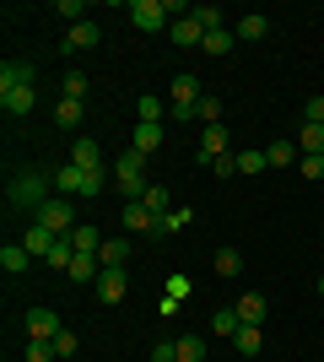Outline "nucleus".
Wrapping results in <instances>:
<instances>
[{
    "label": "nucleus",
    "mask_w": 324,
    "mask_h": 362,
    "mask_svg": "<svg viewBox=\"0 0 324 362\" xmlns=\"http://www.w3.org/2000/svg\"><path fill=\"white\" fill-rule=\"evenodd\" d=\"M114 179H119V195H124V200H140L146 189H152V184H146V151L130 146L119 163H114Z\"/></svg>",
    "instance_id": "f257e3e1"
},
{
    "label": "nucleus",
    "mask_w": 324,
    "mask_h": 362,
    "mask_svg": "<svg viewBox=\"0 0 324 362\" xmlns=\"http://www.w3.org/2000/svg\"><path fill=\"white\" fill-rule=\"evenodd\" d=\"M44 200H49V179H44V173H22V179H11V206H16V211L38 216Z\"/></svg>",
    "instance_id": "f03ea898"
},
{
    "label": "nucleus",
    "mask_w": 324,
    "mask_h": 362,
    "mask_svg": "<svg viewBox=\"0 0 324 362\" xmlns=\"http://www.w3.org/2000/svg\"><path fill=\"white\" fill-rule=\"evenodd\" d=\"M54 189H65V195H103V173H87V168L65 163V168H54Z\"/></svg>",
    "instance_id": "7ed1b4c3"
},
{
    "label": "nucleus",
    "mask_w": 324,
    "mask_h": 362,
    "mask_svg": "<svg viewBox=\"0 0 324 362\" xmlns=\"http://www.w3.org/2000/svg\"><path fill=\"white\" fill-rule=\"evenodd\" d=\"M130 22L140 33H162V28H173V6L168 0H130Z\"/></svg>",
    "instance_id": "20e7f679"
},
{
    "label": "nucleus",
    "mask_w": 324,
    "mask_h": 362,
    "mask_svg": "<svg viewBox=\"0 0 324 362\" xmlns=\"http://www.w3.org/2000/svg\"><path fill=\"white\" fill-rule=\"evenodd\" d=\"M32 222H44V227H54V233H71V227H76V206H71V200L65 195H49L44 206H38V216H32Z\"/></svg>",
    "instance_id": "39448f33"
},
{
    "label": "nucleus",
    "mask_w": 324,
    "mask_h": 362,
    "mask_svg": "<svg viewBox=\"0 0 324 362\" xmlns=\"http://www.w3.org/2000/svg\"><path fill=\"white\" fill-rule=\"evenodd\" d=\"M11 87H38V65L32 60H6L0 65V92H11Z\"/></svg>",
    "instance_id": "423d86ee"
},
{
    "label": "nucleus",
    "mask_w": 324,
    "mask_h": 362,
    "mask_svg": "<svg viewBox=\"0 0 324 362\" xmlns=\"http://www.w3.org/2000/svg\"><path fill=\"white\" fill-rule=\"evenodd\" d=\"M22 243H28L32 259H49V249L60 243V233H54V227H44V222H28V227H22Z\"/></svg>",
    "instance_id": "0eeeda50"
},
{
    "label": "nucleus",
    "mask_w": 324,
    "mask_h": 362,
    "mask_svg": "<svg viewBox=\"0 0 324 362\" xmlns=\"http://www.w3.org/2000/svg\"><path fill=\"white\" fill-rule=\"evenodd\" d=\"M200 163H216V157H227V124H205L200 130Z\"/></svg>",
    "instance_id": "6e6552de"
},
{
    "label": "nucleus",
    "mask_w": 324,
    "mask_h": 362,
    "mask_svg": "<svg viewBox=\"0 0 324 362\" xmlns=\"http://www.w3.org/2000/svg\"><path fill=\"white\" fill-rule=\"evenodd\" d=\"M103 44V28L97 22H76V28L65 33V54H76V49H97Z\"/></svg>",
    "instance_id": "1a4fd4ad"
},
{
    "label": "nucleus",
    "mask_w": 324,
    "mask_h": 362,
    "mask_svg": "<svg viewBox=\"0 0 324 362\" xmlns=\"http://www.w3.org/2000/svg\"><path fill=\"white\" fill-rule=\"evenodd\" d=\"M71 163L87 168V173H103V151H97V141H92V136L71 141Z\"/></svg>",
    "instance_id": "9d476101"
},
{
    "label": "nucleus",
    "mask_w": 324,
    "mask_h": 362,
    "mask_svg": "<svg viewBox=\"0 0 324 362\" xmlns=\"http://www.w3.org/2000/svg\"><path fill=\"white\" fill-rule=\"evenodd\" d=\"M60 330H65V325L49 314V308H28V335H32V341H54Z\"/></svg>",
    "instance_id": "9b49d317"
},
{
    "label": "nucleus",
    "mask_w": 324,
    "mask_h": 362,
    "mask_svg": "<svg viewBox=\"0 0 324 362\" xmlns=\"http://www.w3.org/2000/svg\"><path fill=\"white\" fill-rule=\"evenodd\" d=\"M168 38H173L179 49H189V44H205V28L195 22V11H189V16H179V22L168 28Z\"/></svg>",
    "instance_id": "f8f14e48"
},
{
    "label": "nucleus",
    "mask_w": 324,
    "mask_h": 362,
    "mask_svg": "<svg viewBox=\"0 0 324 362\" xmlns=\"http://www.w3.org/2000/svg\"><path fill=\"white\" fill-rule=\"evenodd\" d=\"M124 227L130 233H146V238H157V216L140 206V200H124Z\"/></svg>",
    "instance_id": "ddd939ff"
},
{
    "label": "nucleus",
    "mask_w": 324,
    "mask_h": 362,
    "mask_svg": "<svg viewBox=\"0 0 324 362\" xmlns=\"http://www.w3.org/2000/svg\"><path fill=\"white\" fill-rule=\"evenodd\" d=\"M124 287H130L124 271H108L103 265V276H97V303H124Z\"/></svg>",
    "instance_id": "4468645a"
},
{
    "label": "nucleus",
    "mask_w": 324,
    "mask_h": 362,
    "mask_svg": "<svg viewBox=\"0 0 324 362\" xmlns=\"http://www.w3.org/2000/svg\"><path fill=\"white\" fill-rule=\"evenodd\" d=\"M65 238H71V249H76V255H103V238H97V227H87V222H76Z\"/></svg>",
    "instance_id": "2eb2a0df"
},
{
    "label": "nucleus",
    "mask_w": 324,
    "mask_h": 362,
    "mask_svg": "<svg viewBox=\"0 0 324 362\" xmlns=\"http://www.w3.org/2000/svg\"><path fill=\"white\" fill-rule=\"evenodd\" d=\"M32 103H38V87H11V92H0V108H6V114H16V119H22Z\"/></svg>",
    "instance_id": "dca6fc26"
},
{
    "label": "nucleus",
    "mask_w": 324,
    "mask_h": 362,
    "mask_svg": "<svg viewBox=\"0 0 324 362\" xmlns=\"http://www.w3.org/2000/svg\"><path fill=\"white\" fill-rule=\"evenodd\" d=\"M232 308H238V319H244V325H265V314H270V303H265L260 292H244Z\"/></svg>",
    "instance_id": "f3484780"
},
{
    "label": "nucleus",
    "mask_w": 324,
    "mask_h": 362,
    "mask_svg": "<svg viewBox=\"0 0 324 362\" xmlns=\"http://www.w3.org/2000/svg\"><path fill=\"white\" fill-rule=\"evenodd\" d=\"M189 222H195V211H189V206H173L168 216H157V238H168V233H184Z\"/></svg>",
    "instance_id": "a211bd4d"
},
{
    "label": "nucleus",
    "mask_w": 324,
    "mask_h": 362,
    "mask_svg": "<svg viewBox=\"0 0 324 362\" xmlns=\"http://www.w3.org/2000/svg\"><path fill=\"white\" fill-rule=\"evenodd\" d=\"M232 346L244 351V357H254V351L265 346V325H238V335H232Z\"/></svg>",
    "instance_id": "6ab92c4d"
},
{
    "label": "nucleus",
    "mask_w": 324,
    "mask_h": 362,
    "mask_svg": "<svg viewBox=\"0 0 324 362\" xmlns=\"http://www.w3.org/2000/svg\"><path fill=\"white\" fill-rule=\"evenodd\" d=\"M0 265H6V271L11 276H22L32 265V255H28V243H6V249H0Z\"/></svg>",
    "instance_id": "aec40b11"
},
{
    "label": "nucleus",
    "mask_w": 324,
    "mask_h": 362,
    "mask_svg": "<svg viewBox=\"0 0 324 362\" xmlns=\"http://www.w3.org/2000/svg\"><path fill=\"white\" fill-rule=\"evenodd\" d=\"M71 259H76V249H71V238H60L54 249H49V259H44V265H49L54 276H71Z\"/></svg>",
    "instance_id": "412c9836"
},
{
    "label": "nucleus",
    "mask_w": 324,
    "mask_h": 362,
    "mask_svg": "<svg viewBox=\"0 0 324 362\" xmlns=\"http://www.w3.org/2000/svg\"><path fill=\"white\" fill-rule=\"evenodd\" d=\"M238 325H244V319H238V308H216V314H211V335H222V341H232V335H238Z\"/></svg>",
    "instance_id": "4be33fe9"
},
{
    "label": "nucleus",
    "mask_w": 324,
    "mask_h": 362,
    "mask_svg": "<svg viewBox=\"0 0 324 362\" xmlns=\"http://www.w3.org/2000/svg\"><path fill=\"white\" fill-rule=\"evenodd\" d=\"M124 259H130V238H103V265L108 271H124Z\"/></svg>",
    "instance_id": "5701e85b"
},
{
    "label": "nucleus",
    "mask_w": 324,
    "mask_h": 362,
    "mask_svg": "<svg viewBox=\"0 0 324 362\" xmlns=\"http://www.w3.org/2000/svg\"><path fill=\"white\" fill-rule=\"evenodd\" d=\"M270 157V168H292V163H303V151H297V141H276V146L265 151Z\"/></svg>",
    "instance_id": "b1692460"
},
{
    "label": "nucleus",
    "mask_w": 324,
    "mask_h": 362,
    "mask_svg": "<svg viewBox=\"0 0 324 362\" xmlns=\"http://www.w3.org/2000/svg\"><path fill=\"white\" fill-rule=\"evenodd\" d=\"M140 206H146V211H152V216H168V211H173V195H168V189H162V184H152V189L140 195Z\"/></svg>",
    "instance_id": "393cba45"
},
{
    "label": "nucleus",
    "mask_w": 324,
    "mask_h": 362,
    "mask_svg": "<svg viewBox=\"0 0 324 362\" xmlns=\"http://www.w3.org/2000/svg\"><path fill=\"white\" fill-rule=\"evenodd\" d=\"M54 124H60V130H76L81 124V103L76 98H60V103H54Z\"/></svg>",
    "instance_id": "a878e982"
},
{
    "label": "nucleus",
    "mask_w": 324,
    "mask_h": 362,
    "mask_svg": "<svg viewBox=\"0 0 324 362\" xmlns=\"http://www.w3.org/2000/svg\"><path fill=\"white\" fill-rule=\"evenodd\" d=\"M232 33H238V38H265V33H270V22H265L260 11H248V16H238V28H232Z\"/></svg>",
    "instance_id": "bb28decb"
},
{
    "label": "nucleus",
    "mask_w": 324,
    "mask_h": 362,
    "mask_svg": "<svg viewBox=\"0 0 324 362\" xmlns=\"http://www.w3.org/2000/svg\"><path fill=\"white\" fill-rule=\"evenodd\" d=\"M232 38H238V33H232V28H216V33H205V54H216V60H222V54H227V49H232Z\"/></svg>",
    "instance_id": "cd10ccee"
},
{
    "label": "nucleus",
    "mask_w": 324,
    "mask_h": 362,
    "mask_svg": "<svg viewBox=\"0 0 324 362\" xmlns=\"http://www.w3.org/2000/svg\"><path fill=\"white\" fill-rule=\"evenodd\" d=\"M136 146L152 157V151L162 146V124H146V119H140V124H136Z\"/></svg>",
    "instance_id": "c85d7f7f"
},
{
    "label": "nucleus",
    "mask_w": 324,
    "mask_h": 362,
    "mask_svg": "<svg viewBox=\"0 0 324 362\" xmlns=\"http://www.w3.org/2000/svg\"><path fill=\"white\" fill-rule=\"evenodd\" d=\"M179 362H205V335H179Z\"/></svg>",
    "instance_id": "c756f323"
},
{
    "label": "nucleus",
    "mask_w": 324,
    "mask_h": 362,
    "mask_svg": "<svg viewBox=\"0 0 324 362\" xmlns=\"http://www.w3.org/2000/svg\"><path fill=\"white\" fill-rule=\"evenodd\" d=\"M297 151H303V157L324 151V124H303V136H297Z\"/></svg>",
    "instance_id": "7c9ffc66"
},
{
    "label": "nucleus",
    "mask_w": 324,
    "mask_h": 362,
    "mask_svg": "<svg viewBox=\"0 0 324 362\" xmlns=\"http://www.w3.org/2000/svg\"><path fill=\"white\" fill-rule=\"evenodd\" d=\"M92 276H103L97 271V255H76L71 259V281H92Z\"/></svg>",
    "instance_id": "2f4dec72"
},
{
    "label": "nucleus",
    "mask_w": 324,
    "mask_h": 362,
    "mask_svg": "<svg viewBox=\"0 0 324 362\" xmlns=\"http://www.w3.org/2000/svg\"><path fill=\"white\" fill-rule=\"evenodd\" d=\"M244 271V255L238 249H216V276H238Z\"/></svg>",
    "instance_id": "473e14b6"
},
{
    "label": "nucleus",
    "mask_w": 324,
    "mask_h": 362,
    "mask_svg": "<svg viewBox=\"0 0 324 362\" xmlns=\"http://www.w3.org/2000/svg\"><path fill=\"white\" fill-rule=\"evenodd\" d=\"M195 22H200L205 33H216V28H227V16H222V6H195Z\"/></svg>",
    "instance_id": "72a5a7b5"
},
{
    "label": "nucleus",
    "mask_w": 324,
    "mask_h": 362,
    "mask_svg": "<svg viewBox=\"0 0 324 362\" xmlns=\"http://www.w3.org/2000/svg\"><path fill=\"white\" fill-rule=\"evenodd\" d=\"M195 119H200V124H222V98H211V92H205L200 108H195Z\"/></svg>",
    "instance_id": "f704fd0d"
},
{
    "label": "nucleus",
    "mask_w": 324,
    "mask_h": 362,
    "mask_svg": "<svg viewBox=\"0 0 324 362\" xmlns=\"http://www.w3.org/2000/svg\"><path fill=\"white\" fill-rule=\"evenodd\" d=\"M140 119H146V124H162V119H168V103H162V98H140Z\"/></svg>",
    "instance_id": "c9c22d12"
},
{
    "label": "nucleus",
    "mask_w": 324,
    "mask_h": 362,
    "mask_svg": "<svg viewBox=\"0 0 324 362\" xmlns=\"http://www.w3.org/2000/svg\"><path fill=\"white\" fill-rule=\"evenodd\" d=\"M76 346H81L76 330H60V335H54V357H76Z\"/></svg>",
    "instance_id": "e433bc0d"
},
{
    "label": "nucleus",
    "mask_w": 324,
    "mask_h": 362,
    "mask_svg": "<svg viewBox=\"0 0 324 362\" xmlns=\"http://www.w3.org/2000/svg\"><path fill=\"white\" fill-rule=\"evenodd\" d=\"M297 168H303V179H308V184H319V179H324V151H313V157H303V163H297Z\"/></svg>",
    "instance_id": "4c0bfd02"
},
{
    "label": "nucleus",
    "mask_w": 324,
    "mask_h": 362,
    "mask_svg": "<svg viewBox=\"0 0 324 362\" xmlns=\"http://www.w3.org/2000/svg\"><path fill=\"white\" fill-rule=\"evenodd\" d=\"M265 163H270L265 151H238V173H260Z\"/></svg>",
    "instance_id": "58836bf2"
},
{
    "label": "nucleus",
    "mask_w": 324,
    "mask_h": 362,
    "mask_svg": "<svg viewBox=\"0 0 324 362\" xmlns=\"http://www.w3.org/2000/svg\"><path fill=\"white\" fill-rule=\"evenodd\" d=\"M28 362H54V341H28Z\"/></svg>",
    "instance_id": "ea45409f"
},
{
    "label": "nucleus",
    "mask_w": 324,
    "mask_h": 362,
    "mask_svg": "<svg viewBox=\"0 0 324 362\" xmlns=\"http://www.w3.org/2000/svg\"><path fill=\"white\" fill-rule=\"evenodd\" d=\"M65 98H76V103L87 98V76H81V71H71V76H65Z\"/></svg>",
    "instance_id": "a19ab883"
},
{
    "label": "nucleus",
    "mask_w": 324,
    "mask_h": 362,
    "mask_svg": "<svg viewBox=\"0 0 324 362\" xmlns=\"http://www.w3.org/2000/svg\"><path fill=\"white\" fill-rule=\"evenodd\" d=\"M211 173H222V179H232L238 173V151H227V157H216V163H205Z\"/></svg>",
    "instance_id": "79ce46f5"
},
{
    "label": "nucleus",
    "mask_w": 324,
    "mask_h": 362,
    "mask_svg": "<svg viewBox=\"0 0 324 362\" xmlns=\"http://www.w3.org/2000/svg\"><path fill=\"white\" fill-rule=\"evenodd\" d=\"M189 292H195V287H189V276H168V298L173 303H184Z\"/></svg>",
    "instance_id": "37998d69"
},
{
    "label": "nucleus",
    "mask_w": 324,
    "mask_h": 362,
    "mask_svg": "<svg viewBox=\"0 0 324 362\" xmlns=\"http://www.w3.org/2000/svg\"><path fill=\"white\" fill-rule=\"evenodd\" d=\"M152 362H179V341H157V346H152Z\"/></svg>",
    "instance_id": "c03bdc74"
},
{
    "label": "nucleus",
    "mask_w": 324,
    "mask_h": 362,
    "mask_svg": "<svg viewBox=\"0 0 324 362\" xmlns=\"http://www.w3.org/2000/svg\"><path fill=\"white\" fill-rule=\"evenodd\" d=\"M54 11H60V16H71V28H76V22H87V16H81V11H87V6H81V0H60V6H54Z\"/></svg>",
    "instance_id": "a18cd8bd"
},
{
    "label": "nucleus",
    "mask_w": 324,
    "mask_h": 362,
    "mask_svg": "<svg viewBox=\"0 0 324 362\" xmlns=\"http://www.w3.org/2000/svg\"><path fill=\"white\" fill-rule=\"evenodd\" d=\"M303 124H324V98H313V103L303 108Z\"/></svg>",
    "instance_id": "49530a36"
},
{
    "label": "nucleus",
    "mask_w": 324,
    "mask_h": 362,
    "mask_svg": "<svg viewBox=\"0 0 324 362\" xmlns=\"http://www.w3.org/2000/svg\"><path fill=\"white\" fill-rule=\"evenodd\" d=\"M319 298H324V276H319Z\"/></svg>",
    "instance_id": "de8ad7c7"
}]
</instances>
